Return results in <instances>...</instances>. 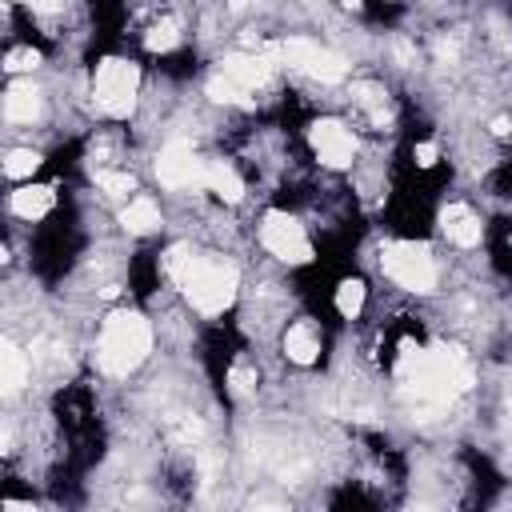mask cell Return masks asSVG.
<instances>
[{
  "label": "cell",
  "mask_w": 512,
  "mask_h": 512,
  "mask_svg": "<svg viewBox=\"0 0 512 512\" xmlns=\"http://www.w3.org/2000/svg\"><path fill=\"white\" fill-rule=\"evenodd\" d=\"M84 352H88V372L92 376H100L112 388H128L160 356L156 316L132 296L116 300V304L100 308V316L92 320Z\"/></svg>",
  "instance_id": "obj_1"
},
{
  "label": "cell",
  "mask_w": 512,
  "mask_h": 512,
  "mask_svg": "<svg viewBox=\"0 0 512 512\" xmlns=\"http://www.w3.org/2000/svg\"><path fill=\"white\" fill-rule=\"evenodd\" d=\"M360 264L376 276V284L400 300L428 304L448 288L452 260L432 236H396V232H376L368 236Z\"/></svg>",
  "instance_id": "obj_2"
},
{
  "label": "cell",
  "mask_w": 512,
  "mask_h": 512,
  "mask_svg": "<svg viewBox=\"0 0 512 512\" xmlns=\"http://www.w3.org/2000/svg\"><path fill=\"white\" fill-rule=\"evenodd\" d=\"M152 68L128 44H100L84 56V104L92 124H132L144 108Z\"/></svg>",
  "instance_id": "obj_3"
},
{
  "label": "cell",
  "mask_w": 512,
  "mask_h": 512,
  "mask_svg": "<svg viewBox=\"0 0 512 512\" xmlns=\"http://www.w3.org/2000/svg\"><path fill=\"white\" fill-rule=\"evenodd\" d=\"M252 256L284 272H300L320 260V240L304 220V212L280 200H260L252 208Z\"/></svg>",
  "instance_id": "obj_4"
},
{
  "label": "cell",
  "mask_w": 512,
  "mask_h": 512,
  "mask_svg": "<svg viewBox=\"0 0 512 512\" xmlns=\"http://www.w3.org/2000/svg\"><path fill=\"white\" fill-rule=\"evenodd\" d=\"M292 128H296L304 160L316 172H328V176H348L360 164L364 148H368L364 132L340 108H316L304 120H296Z\"/></svg>",
  "instance_id": "obj_5"
},
{
  "label": "cell",
  "mask_w": 512,
  "mask_h": 512,
  "mask_svg": "<svg viewBox=\"0 0 512 512\" xmlns=\"http://www.w3.org/2000/svg\"><path fill=\"white\" fill-rule=\"evenodd\" d=\"M488 224H492V208L476 192L448 188L432 216V240L448 252V260H476L484 256Z\"/></svg>",
  "instance_id": "obj_6"
},
{
  "label": "cell",
  "mask_w": 512,
  "mask_h": 512,
  "mask_svg": "<svg viewBox=\"0 0 512 512\" xmlns=\"http://www.w3.org/2000/svg\"><path fill=\"white\" fill-rule=\"evenodd\" d=\"M336 340H340V332L320 312H312V308L300 304L284 320V328L276 332L272 352L280 356V364L288 372H296V376H320V372H328V364L336 356Z\"/></svg>",
  "instance_id": "obj_7"
},
{
  "label": "cell",
  "mask_w": 512,
  "mask_h": 512,
  "mask_svg": "<svg viewBox=\"0 0 512 512\" xmlns=\"http://www.w3.org/2000/svg\"><path fill=\"white\" fill-rule=\"evenodd\" d=\"M76 184L80 180H64L56 172H44V176L24 180V184H8V192H4V224L20 228V232L44 228L48 220H56L68 208Z\"/></svg>",
  "instance_id": "obj_8"
},
{
  "label": "cell",
  "mask_w": 512,
  "mask_h": 512,
  "mask_svg": "<svg viewBox=\"0 0 512 512\" xmlns=\"http://www.w3.org/2000/svg\"><path fill=\"white\" fill-rule=\"evenodd\" d=\"M116 228L132 244H148V240L168 236L172 232V204H168V196L156 192L152 184H144L132 200H124L116 208Z\"/></svg>",
  "instance_id": "obj_9"
},
{
  "label": "cell",
  "mask_w": 512,
  "mask_h": 512,
  "mask_svg": "<svg viewBox=\"0 0 512 512\" xmlns=\"http://www.w3.org/2000/svg\"><path fill=\"white\" fill-rule=\"evenodd\" d=\"M52 164V148L36 144V140H4L0 148V176L4 184H24V180H36L44 176Z\"/></svg>",
  "instance_id": "obj_10"
}]
</instances>
